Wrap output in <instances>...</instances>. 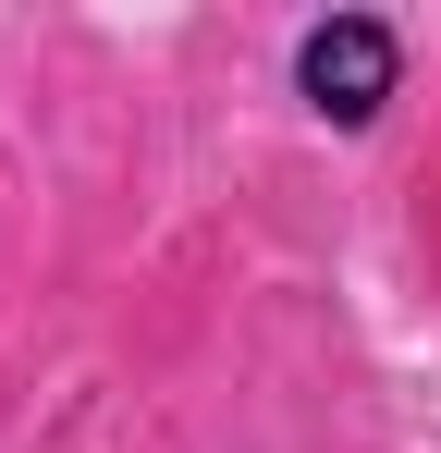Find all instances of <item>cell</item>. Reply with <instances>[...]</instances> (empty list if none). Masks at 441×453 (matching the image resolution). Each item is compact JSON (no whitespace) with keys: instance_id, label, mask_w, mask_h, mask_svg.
I'll list each match as a JSON object with an SVG mask.
<instances>
[{"instance_id":"cell-1","label":"cell","mask_w":441,"mask_h":453,"mask_svg":"<svg viewBox=\"0 0 441 453\" xmlns=\"http://www.w3.org/2000/svg\"><path fill=\"white\" fill-rule=\"evenodd\" d=\"M294 86H306V111L319 123H380V98L405 86V37L380 25V12H331V25H306V50H294Z\"/></svg>"}]
</instances>
